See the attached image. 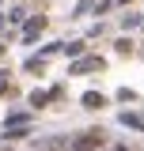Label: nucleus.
I'll return each mask as SVG.
<instances>
[{"label":"nucleus","mask_w":144,"mask_h":151,"mask_svg":"<svg viewBox=\"0 0 144 151\" xmlns=\"http://www.w3.org/2000/svg\"><path fill=\"white\" fill-rule=\"evenodd\" d=\"M99 144H103V132H84V136L72 144V151H95Z\"/></svg>","instance_id":"1"},{"label":"nucleus","mask_w":144,"mask_h":151,"mask_svg":"<svg viewBox=\"0 0 144 151\" xmlns=\"http://www.w3.org/2000/svg\"><path fill=\"white\" fill-rule=\"evenodd\" d=\"M84 106H87V110H99V106H103V94H84Z\"/></svg>","instance_id":"2"},{"label":"nucleus","mask_w":144,"mask_h":151,"mask_svg":"<svg viewBox=\"0 0 144 151\" xmlns=\"http://www.w3.org/2000/svg\"><path fill=\"white\" fill-rule=\"evenodd\" d=\"M118 151H129V147H118Z\"/></svg>","instance_id":"3"}]
</instances>
